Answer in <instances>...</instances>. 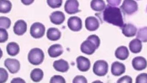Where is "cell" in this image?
<instances>
[{"mask_svg":"<svg viewBox=\"0 0 147 83\" xmlns=\"http://www.w3.org/2000/svg\"><path fill=\"white\" fill-rule=\"evenodd\" d=\"M103 19L105 22L120 28L124 25L121 10L117 7L107 5L103 12Z\"/></svg>","mask_w":147,"mask_h":83,"instance_id":"1","label":"cell"},{"mask_svg":"<svg viewBox=\"0 0 147 83\" xmlns=\"http://www.w3.org/2000/svg\"><path fill=\"white\" fill-rule=\"evenodd\" d=\"M45 55L42 49L39 48H32L28 54L29 62L34 65H38L42 63L44 60Z\"/></svg>","mask_w":147,"mask_h":83,"instance_id":"2","label":"cell"},{"mask_svg":"<svg viewBox=\"0 0 147 83\" xmlns=\"http://www.w3.org/2000/svg\"><path fill=\"white\" fill-rule=\"evenodd\" d=\"M108 63L106 61L100 60L95 61L93 67V71L95 75L102 77L106 75L108 71Z\"/></svg>","mask_w":147,"mask_h":83,"instance_id":"3","label":"cell"},{"mask_svg":"<svg viewBox=\"0 0 147 83\" xmlns=\"http://www.w3.org/2000/svg\"><path fill=\"white\" fill-rule=\"evenodd\" d=\"M120 8L125 14L131 15L138 10V4L135 0H124Z\"/></svg>","mask_w":147,"mask_h":83,"instance_id":"4","label":"cell"},{"mask_svg":"<svg viewBox=\"0 0 147 83\" xmlns=\"http://www.w3.org/2000/svg\"><path fill=\"white\" fill-rule=\"evenodd\" d=\"M45 27L44 25L39 22H36L32 24L30 29L31 35L35 39H39L44 35Z\"/></svg>","mask_w":147,"mask_h":83,"instance_id":"5","label":"cell"},{"mask_svg":"<svg viewBox=\"0 0 147 83\" xmlns=\"http://www.w3.org/2000/svg\"><path fill=\"white\" fill-rule=\"evenodd\" d=\"M67 25L70 30L74 32H78L82 28V21L78 16H71L68 20Z\"/></svg>","mask_w":147,"mask_h":83,"instance_id":"6","label":"cell"},{"mask_svg":"<svg viewBox=\"0 0 147 83\" xmlns=\"http://www.w3.org/2000/svg\"><path fill=\"white\" fill-rule=\"evenodd\" d=\"M5 65L10 72L13 74L18 73L20 68V63L16 59H6L5 61Z\"/></svg>","mask_w":147,"mask_h":83,"instance_id":"7","label":"cell"},{"mask_svg":"<svg viewBox=\"0 0 147 83\" xmlns=\"http://www.w3.org/2000/svg\"><path fill=\"white\" fill-rule=\"evenodd\" d=\"M79 7L77 0H67L64 5V10L68 14H73L80 12Z\"/></svg>","mask_w":147,"mask_h":83,"instance_id":"8","label":"cell"},{"mask_svg":"<svg viewBox=\"0 0 147 83\" xmlns=\"http://www.w3.org/2000/svg\"><path fill=\"white\" fill-rule=\"evenodd\" d=\"M81 51L83 53L88 55L93 54L97 49L95 44L91 41L87 39L82 43L80 46Z\"/></svg>","mask_w":147,"mask_h":83,"instance_id":"9","label":"cell"},{"mask_svg":"<svg viewBox=\"0 0 147 83\" xmlns=\"http://www.w3.org/2000/svg\"><path fill=\"white\" fill-rule=\"evenodd\" d=\"M131 64L135 70L138 71H142L147 67V61L143 57L137 56L132 59Z\"/></svg>","mask_w":147,"mask_h":83,"instance_id":"10","label":"cell"},{"mask_svg":"<svg viewBox=\"0 0 147 83\" xmlns=\"http://www.w3.org/2000/svg\"><path fill=\"white\" fill-rule=\"evenodd\" d=\"M77 67L81 71L86 72L91 67V62L88 58L80 56L76 59Z\"/></svg>","mask_w":147,"mask_h":83,"instance_id":"11","label":"cell"},{"mask_svg":"<svg viewBox=\"0 0 147 83\" xmlns=\"http://www.w3.org/2000/svg\"><path fill=\"white\" fill-rule=\"evenodd\" d=\"M85 26L88 31H95L99 27V22L94 16H88L85 20Z\"/></svg>","mask_w":147,"mask_h":83,"instance_id":"12","label":"cell"},{"mask_svg":"<svg viewBox=\"0 0 147 83\" xmlns=\"http://www.w3.org/2000/svg\"><path fill=\"white\" fill-rule=\"evenodd\" d=\"M125 65L123 63L118 61H115L112 64L111 72L112 74L115 76H121L125 71Z\"/></svg>","mask_w":147,"mask_h":83,"instance_id":"13","label":"cell"},{"mask_svg":"<svg viewBox=\"0 0 147 83\" xmlns=\"http://www.w3.org/2000/svg\"><path fill=\"white\" fill-rule=\"evenodd\" d=\"M122 33L127 37H131L136 35L137 29L136 26L131 23L124 24L121 28Z\"/></svg>","mask_w":147,"mask_h":83,"instance_id":"14","label":"cell"},{"mask_svg":"<svg viewBox=\"0 0 147 83\" xmlns=\"http://www.w3.org/2000/svg\"><path fill=\"white\" fill-rule=\"evenodd\" d=\"M27 23L24 20H18L13 27V32L18 35H23L27 30Z\"/></svg>","mask_w":147,"mask_h":83,"instance_id":"15","label":"cell"},{"mask_svg":"<svg viewBox=\"0 0 147 83\" xmlns=\"http://www.w3.org/2000/svg\"><path fill=\"white\" fill-rule=\"evenodd\" d=\"M50 19L51 21L53 24L61 25L65 20V15L61 11H55L50 16Z\"/></svg>","mask_w":147,"mask_h":83,"instance_id":"16","label":"cell"},{"mask_svg":"<svg viewBox=\"0 0 147 83\" xmlns=\"http://www.w3.org/2000/svg\"><path fill=\"white\" fill-rule=\"evenodd\" d=\"M53 67L57 71L62 73L67 71L69 68L67 61L62 59L54 61Z\"/></svg>","mask_w":147,"mask_h":83,"instance_id":"17","label":"cell"},{"mask_svg":"<svg viewBox=\"0 0 147 83\" xmlns=\"http://www.w3.org/2000/svg\"><path fill=\"white\" fill-rule=\"evenodd\" d=\"M48 54L51 58H57L61 55L63 53L62 46L60 44L52 45L48 49Z\"/></svg>","mask_w":147,"mask_h":83,"instance_id":"18","label":"cell"},{"mask_svg":"<svg viewBox=\"0 0 147 83\" xmlns=\"http://www.w3.org/2000/svg\"><path fill=\"white\" fill-rule=\"evenodd\" d=\"M129 55V50L126 46H120L117 48L115 52V56L120 60H125L128 59Z\"/></svg>","mask_w":147,"mask_h":83,"instance_id":"19","label":"cell"},{"mask_svg":"<svg viewBox=\"0 0 147 83\" xmlns=\"http://www.w3.org/2000/svg\"><path fill=\"white\" fill-rule=\"evenodd\" d=\"M130 51L133 53L137 54L140 52L142 48V42L139 39H134L129 43Z\"/></svg>","mask_w":147,"mask_h":83,"instance_id":"20","label":"cell"},{"mask_svg":"<svg viewBox=\"0 0 147 83\" xmlns=\"http://www.w3.org/2000/svg\"><path fill=\"white\" fill-rule=\"evenodd\" d=\"M61 33L59 29L56 28H50L47 32V37L50 40L57 41L61 38Z\"/></svg>","mask_w":147,"mask_h":83,"instance_id":"21","label":"cell"},{"mask_svg":"<svg viewBox=\"0 0 147 83\" xmlns=\"http://www.w3.org/2000/svg\"><path fill=\"white\" fill-rule=\"evenodd\" d=\"M90 6L93 10L98 12L103 11L106 7L104 0H92Z\"/></svg>","mask_w":147,"mask_h":83,"instance_id":"22","label":"cell"},{"mask_svg":"<svg viewBox=\"0 0 147 83\" xmlns=\"http://www.w3.org/2000/svg\"><path fill=\"white\" fill-rule=\"evenodd\" d=\"M6 48L8 54L12 56L17 55L19 53L20 50L18 44L15 42H11L8 43Z\"/></svg>","mask_w":147,"mask_h":83,"instance_id":"23","label":"cell"},{"mask_svg":"<svg viewBox=\"0 0 147 83\" xmlns=\"http://www.w3.org/2000/svg\"><path fill=\"white\" fill-rule=\"evenodd\" d=\"M44 73L40 68L33 69L30 73V78L34 82H38L41 81L43 78Z\"/></svg>","mask_w":147,"mask_h":83,"instance_id":"24","label":"cell"},{"mask_svg":"<svg viewBox=\"0 0 147 83\" xmlns=\"http://www.w3.org/2000/svg\"><path fill=\"white\" fill-rule=\"evenodd\" d=\"M12 5L9 0H0V12L6 14L11 10Z\"/></svg>","mask_w":147,"mask_h":83,"instance_id":"25","label":"cell"},{"mask_svg":"<svg viewBox=\"0 0 147 83\" xmlns=\"http://www.w3.org/2000/svg\"><path fill=\"white\" fill-rule=\"evenodd\" d=\"M136 37L142 42H147V27H144L138 29Z\"/></svg>","mask_w":147,"mask_h":83,"instance_id":"26","label":"cell"},{"mask_svg":"<svg viewBox=\"0 0 147 83\" xmlns=\"http://www.w3.org/2000/svg\"><path fill=\"white\" fill-rule=\"evenodd\" d=\"M11 22L8 17L1 16L0 18V27L5 29H8L10 28Z\"/></svg>","mask_w":147,"mask_h":83,"instance_id":"27","label":"cell"},{"mask_svg":"<svg viewBox=\"0 0 147 83\" xmlns=\"http://www.w3.org/2000/svg\"><path fill=\"white\" fill-rule=\"evenodd\" d=\"M49 6L52 8H59L61 6L63 0H47Z\"/></svg>","mask_w":147,"mask_h":83,"instance_id":"28","label":"cell"},{"mask_svg":"<svg viewBox=\"0 0 147 83\" xmlns=\"http://www.w3.org/2000/svg\"><path fill=\"white\" fill-rule=\"evenodd\" d=\"M8 73L4 68H0V83H4L8 79Z\"/></svg>","mask_w":147,"mask_h":83,"instance_id":"29","label":"cell"},{"mask_svg":"<svg viewBox=\"0 0 147 83\" xmlns=\"http://www.w3.org/2000/svg\"><path fill=\"white\" fill-rule=\"evenodd\" d=\"M0 42L4 43L8 40V34L5 29H0Z\"/></svg>","mask_w":147,"mask_h":83,"instance_id":"30","label":"cell"},{"mask_svg":"<svg viewBox=\"0 0 147 83\" xmlns=\"http://www.w3.org/2000/svg\"><path fill=\"white\" fill-rule=\"evenodd\" d=\"M87 39L93 42L96 46L97 49L98 48L100 45V39L98 35H89Z\"/></svg>","mask_w":147,"mask_h":83,"instance_id":"31","label":"cell"},{"mask_svg":"<svg viewBox=\"0 0 147 83\" xmlns=\"http://www.w3.org/2000/svg\"><path fill=\"white\" fill-rule=\"evenodd\" d=\"M136 83H147V73H142L138 75L136 78Z\"/></svg>","mask_w":147,"mask_h":83,"instance_id":"32","label":"cell"},{"mask_svg":"<svg viewBox=\"0 0 147 83\" xmlns=\"http://www.w3.org/2000/svg\"><path fill=\"white\" fill-rule=\"evenodd\" d=\"M50 83H65L66 80L61 75H55L50 80Z\"/></svg>","mask_w":147,"mask_h":83,"instance_id":"33","label":"cell"},{"mask_svg":"<svg viewBox=\"0 0 147 83\" xmlns=\"http://www.w3.org/2000/svg\"><path fill=\"white\" fill-rule=\"evenodd\" d=\"M117 82L118 83H131L132 82V79L129 76L125 75L119 79Z\"/></svg>","mask_w":147,"mask_h":83,"instance_id":"34","label":"cell"},{"mask_svg":"<svg viewBox=\"0 0 147 83\" xmlns=\"http://www.w3.org/2000/svg\"><path fill=\"white\" fill-rule=\"evenodd\" d=\"M87 80L85 77L83 76H78L75 77L74 78L73 80V83H87Z\"/></svg>","mask_w":147,"mask_h":83,"instance_id":"35","label":"cell"},{"mask_svg":"<svg viewBox=\"0 0 147 83\" xmlns=\"http://www.w3.org/2000/svg\"><path fill=\"white\" fill-rule=\"evenodd\" d=\"M108 5L110 6L117 7L121 3L122 0H107Z\"/></svg>","mask_w":147,"mask_h":83,"instance_id":"36","label":"cell"},{"mask_svg":"<svg viewBox=\"0 0 147 83\" xmlns=\"http://www.w3.org/2000/svg\"><path fill=\"white\" fill-rule=\"evenodd\" d=\"M25 81L21 78H15L12 80L11 83H25Z\"/></svg>","mask_w":147,"mask_h":83,"instance_id":"37","label":"cell"},{"mask_svg":"<svg viewBox=\"0 0 147 83\" xmlns=\"http://www.w3.org/2000/svg\"><path fill=\"white\" fill-rule=\"evenodd\" d=\"M35 0H21L23 4L26 5H29L34 2Z\"/></svg>","mask_w":147,"mask_h":83,"instance_id":"38","label":"cell"},{"mask_svg":"<svg viewBox=\"0 0 147 83\" xmlns=\"http://www.w3.org/2000/svg\"><path fill=\"white\" fill-rule=\"evenodd\" d=\"M146 10H147V7H146Z\"/></svg>","mask_w":147,"mask_h":83,"instance_id":"39","label":"cell"},{"mask_svg":"<svg viewBox=\"0 0 147 83\" xmlns=\"http://www.w3.org/2000/svg\"><path fill=\"white\" fill-rule=\"evenodd\" d=\"M137 1H139V0H137Z\"/></svg>","mask_w":147,"mask_h":83,"instance_id":"40","label":"cell"}]
</instances>
